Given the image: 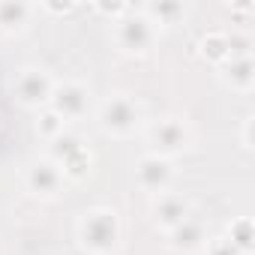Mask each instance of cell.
I'll use <instances>...</instances> for the list:
<instances>
[{"label": "cell", "mask_w": 255, "mask_h": 255, "mask_svg": "<svg viewBox=\"0 0 255 255\" xmlns=\"http://www.w3.org/2000/svg\"><path fill=\"white\" fill-rule=\"evenodd\" d=\"M96 123H99V129L105 135H111V138H132L135 132L144 129V111L135 102V96L114 93V96H108L99 105Z\"/></svg>", "instance_id": "obj_1"}, {"label": "cell", "mask_w": 255, "mask_h": 255, "mask_svg": "<svg viewBox=\"0 0 255 255\" xmlns=\"http://www.w3.org/2000/svg\"><path fill=\"white\" fill-rule=\"evenodd\" d=\"M78 243L90 255H111L120 243V219L108 207L84 210L78 219Z\"/></svg>", "instance_id": "obj_2"}, {"label": "cell", "mask_w": 255, "mask_h": 255, "mask_svg": "<svg viewBox=\"0 0 255 255\" xmlns=\"http://www.w3.org/2000/svg\"><path fill=\"white\" fill-rule=\"evenodd\" d=\"M144 135H147L150 153H153V156H162V159L180 156V153L189 147V141H192L189 126H186L180 117H159V120H150V123L144 126Z\"/></svg>", "instance_id": "obj_3"}, {"label": "cell", "mask_w": 255, "mask_h": 255, "mask_svg": "<svg viewBox=\"0 0 255 255\" xmlns=\"http://www.w3.org/2000/svg\"><path fill=\"white\" fill-rule=\"evenodd\" d=\"M156 36H159V30L141 15V9H132L129 6V12L120 15L114 21V42L126 54H135V57L147 54L156 45Z\"/></svg>", "instance_id": "obj_4"}, {"label": "cell", "mask_w": 255, "mask_h": 255, "mask_svg": "<svg viewBox=\"0 0 255 255\" xmlns=\"http://www.w3.org/2000/svg\"><path fill=\"white\" fill-rule=\"evenodd\" d=\"M48 159H54V162L63 168L66 180H81V177L90 171V150H87V144H84L75 132L57 135V138L51 141V156H48Z\"/></svg>", "instance_id": "obj_5"}, {"label": "cell", "mask_w": 255, "mask_h": 255, "mask_svg": "<svg viewBox=\"0 0 255 255\" xmlns=\"http://www.w3.org/2000/svg\"><path fill=\"white\" fill-rule=\"evenodd\" d=\"M87 105H90V87L81 84V81H54V90H51V99H48V108L63 120H78L87 114Z\"/></svg>", "instance_id": "obj_6"}, {"label": "cell", "mask_w": 255, "mask_h": 255, "mask_svg": "<svg viewBox=\"0 0 255 255\" xmlns=\"http://www.w3.org/2000/svg\"><path fill=\"white\" fill-rule=\"evenodd\" d=\"M54 90V78L42 66H24L15 78V99L24 108H48Z\"/></svg>", "instance_id": "obj_7"}, {"label": "cell", "mask_w": 255, "mask_h": 255, "mask_svg": "<svg viewBox=\"0 0 255 255\" xmlns=\"http://www.w3.org/2000/svg\"><path fill=\"white\" fill-rule=\"evenodd\" d=\"M24 186L36 198H57L66 186V174L54 159H36L24 171Z\"/></svg>", "instance_id": "obj_8"}, {"label": "cell", "mask_w": 255, "mask_h": 255, "mask_svg": "<svg viewBox=\"0 0 255 255\" xmlns=\"http://www.w3.org/2000/svg\"><path fill=\"white\" fill-rule=\"evenodd\" d=\"M135 183H138L144 192H150V195L168 192L171 183H174V165H171V159H162V156L147 153V156L138 159V165H135Z\"/></svg>", "instance_id": "obj_9"}, {"label": "cell", "mask_w": 255, "mask_h": 255, "mask_svg": "<svg viewBox=\"0 0 255 255\" xmlns=\"http://www.w3.org/2000/svg\"><path fill=\"white\" fill-rule=\"evenodd\" d=\"M150 216H153L156 228L171 231V228H177L183 219H189V216H192V204H189V198H186V195H180V192H171V189H168V192H162V195H153Z\"/></svg>", "instance_id": "obj_10"}, {"label": "cell", "mask_w": 255, "mask_h": 255, "mask_svg": "<svg viewBox=\"0 0 255 255\" xmlns=\"http://www.w3.org/2000/svg\"><path fill=\"white\" fill-rule=\"evenodd\" d=\"M207 240H210V237H207V231H204V222L195 219V216L183 219L177 228L168 231V243H171V249H177V252H198V249H204Z\"/></svg>", "instance_id": "obj_11"}, {"label": "cell", "mask_w": 255, "mask_h": 255, "mask_svg": "<svg viewBox=\"0 0 255 255\" xmlns=\"http://www.w3.org/2000/svg\"><path fill=\"white\" fill-rule=\"evenodd\" d=\"M222 84L237 90V93H249L255 87V63L252 57H231L222 63V72H219Z\"/></svg>", "instance_id": "obj_12"}, {"label": "cell", "mask_w": 255, "mask_h": 255, "mask_svg": "<svg viewBox=\"0 0 255 255\" xmlns=\"http://www.w3.org/2000/svg\"><path fill=\"white\" fill-rule=\"evenodd\" d=\"M141 15L156 27H171V24H180V18L186 15V6L183 3H174V0H159V3H147L141 6Z\"/></svg>", "instance_id": "obj_13"}, {"label": "cell", "mask_w": 255, "mask_h": 255, "mask_svg": "<svg viewBox=\"0 0 255 255\" xmlns=\"http://www.w3.org/2000/svg\"><path fill=\"white\" fill-rule=\"evenodd\" d=\"M33 12H36V6H30V3H0V30L21 33L30 24Z\"/></svg>", "instance_id": "obj_14"}, {"label": "cell", "mask_w": 255, "mask_h": 255, "mask_svg": "<svg viewBox=\"0 0 255 255\" xmlns=\"http://www.w3.org/2000/svg\"><path fill=\"white\" fill-rule=\"evenodd\" d=\"M225 240L240 252V255H249L252 252V246H255V231H252V219L249 216H240V219H234L231 225H228V231H225Z\"/></svg>", "instance_id": "obj_15"}, {"label": "cell", "mask_w": 255, "mask_h": 255, "mask_svg": "<svg viewBox=\"0 0 255 255\" xmlns=\"http://www.w3.org/2000/svg\"><path fill=\"white\" fill-rule=\"evenodd\" d=\"M201 54L210 60V63H225L231 60V48H228V33L225 30H210L204 39H201Z\"/></svg>", "instance_id": "obj_16"}, {"label": "cell", "mask_w": 255, "mask_h": 255, "mask_svg": "<svg viewBox=\"0 0 255 255\" xmlns=\"http://www.w3.org/2000/svg\"><path fill=\"white\" fill-rule=\"evenodd\" d=\"M36 132L51 144L57 135H63V132H66V123H63L51 108H42V111H39V120H36Z\"/></svg>", "instance_id": "obj_17"}, {"label": "cell", "mask_w": 255, "mask_h": 255, "mask_svg": "<svg viewBox=\"0 0 255 255\" xmlns=\"http://www.w3.org/2000/svg\"><path fill=\"white\" fill-rule=\"evenodd\" d=\"M204 255H240L225 237H213V240H207L204 243Z\"/></svg>", "instance_id": "obj_18"}, {"label": "cell", "mask_w": 255, "mask_h": 255, "mask_svg": "<svg viewBox=\"0 0 255 255\" xmlns=\"http://www.w3.org/2000/svg\"><path fill=\"white\" fill-rule=\"evenodd\" d=\"M252 123H255V117H246L243 120V147L246 150H252Z\"/></svg>", "instance_id": "obj_19"}]
</instances>
